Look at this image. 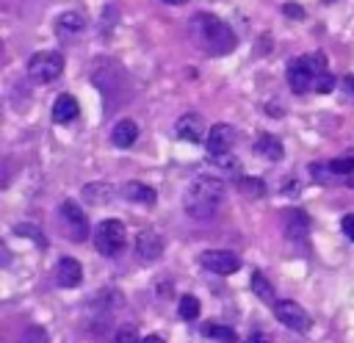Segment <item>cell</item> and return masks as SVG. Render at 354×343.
I'll return each instance as SVG.
<instances>
[{
    "instance_id": "obj_1",
    "label": "cell",
    "mask_w": 354,
    "mask_h": 343,
    "mask_svg": "<svg viewBox=\"0 0 354 343\" xmlns=\"http://www.w3.org/2000/svg\"><path fill=\"white\" fill-rule=\"evenodd\" d=\"M224 180L218 177H210V174H199L188 188H185V196H183V207L191 219L196 221H205V219H213L218 205L224 202Z\"/></svg>"
},
{
    "instance_id": "obj_2",
    "label": "cell",
    "mask_w": 354,
    "mask_h": 343,
    "mask_svg": "<svg viewBox=\"0 0 354 343\" xmlns=\"http://www.w3.org/2000/svg\"><path fill=\"white\" fill-rule=\"evenodd\" d=\"M188 28H191L194 41H196L202 50H207L210 55H227V53H232L235 44H238V39H235V33L230 30V25L221 22V19L213 17V14H194L191 22H188Z\"/></svg>"
},
{
    "instance_id": "obj_3",
    "label": "cell",
    "mask_w": 354,
    "mask_h": 343,
    "mask_svg": "<svg viewBox=\"0 0 354 343\" xmlns=\"http://www.w3.org/2000/svg\"><path fill=\"white\" fill-rule=\"evenodd\" d=\"M64 72V55L55 50H44V53H33L28 61V80L36 86H47L53 80H58Z\"/></svg>"
},
{
    "instance_id": "obj_4",
    "label": "cell",
    "mask_w": 354,
    "mask_h": 343,
    "mask_svg": "<svg viewBox=\"0 0 354 343\" xmlns=\"http://www.w3.org/2000/svg\"><path fill=\"white\" fill-rule=\"evenodd\" d=\"M91 238H94L97 252L105 254V257H116V254L127 246V230H124V224H122L119 219H105V221H100L97 230L91 232Z\"/></svg>"
},
{
    "instance_id": "obj_5",
    "label": "cell",
    "mask_w": 354,
    "mask_h": 343,
    "mask_svg": "<svg viewBox=\"0 0 354 343\" xmlns=\"http://www.w3.org/2000/svg\"><path fill=\"white\" fill-rule=\"evenodd\" d=\"M58 219L64 224V232L69 241L75 243H83L88 238V219H86V210L75 202V199H66L58 205Z\"/></svg>"
},
{
    "instance_id": "obj_6",
    "label": "cell",
    "mask_w": 354,
    "mask_h": 343,
    "mask_svg": "<svg viewBox=\"0 0 354 343\" xmlns=\"http://www.w3.org/2000/svg\"><path fill=\"white\" fill-rule=\"evenodd\" d=\"M199 266L207 268L210 274L227 277V274H235L241 268V257L235 252H227V249H207L199 254Z\"/></svg>"
},
{
    "instance_id": "obj_7",
    "label": "cell",
    "mask_w": 354,
    "mask_h": 343,
    "mask_svg": "<svg viewBox=\"0 0 354 343\" xmlns=\"http://www.w3.org/2000/svg\"><path fill=\"white\" fill-rule=\"evenodd\" d=\"M274 318H277L282 326L293 329V332H307V329H310V315H307V310H304L301 304L290 302V299H282V302L274 304Z\"/></svg>"
},
{
    "instance_id": "obj_8",
    "label": "cell",
    "mask_w": 354,
    "mask_h": 343,
    "mask_svg": "<svg viewBox=\"0 0 354 343\" xmlns=\"http://www.w3.org/2000/svg\"><path fill=\"white\" fill-rule=\"evenodd\" d=\"M285 77H288L290 91H296V94L310 91V89H313V83H315V75H313V69L304 64V58H301V55L288 61V66H285Z\"/></svg>"
},
{
    "instance_id": "obj_9",
    "label": "cell",
    "mask_w": 354,
    "mask_h": 343,
    "mask_svg": "<svg viewBox=\"0 0 354 343\" xmlns=\"http://www.w3.org/2000/svg\"><path fill=\"white\" fill-rule=\"evenodd\" d=\"M174 133L180 141H188V144H199V141H207V133H205V119L199 113H183L174 124Z\"/></svg>"
},
{
    "instance_id": "obj_10",
    "label": "cell",
    "mask_w": 354,
    "mask_h": 343,
    "mask_svg": "<svg viewBox=\"0 0 354 343\" xmlns=\"http://www.w3.org/2000/svg\"><path fill=\"white\" fill-rule=\"evenodd\" d=\"M136 254L141 263H155L163 257V238L155 230H141L136 235Z\"/></svg>"
},
{
    "instance_id": "obj_11",
    "label": "cell",
    "mask_w": 354,
    "mask_h": 343,
    "mask_svg": "<svg viewBox=\"0 0 354 343\" xmlns=\"http://www.w3.org/2000/svg\"><path fill=\"white\" fill-rule=\"evenodd\" d=\"M232 141H235V130L230 127V124H213L210 130H207V141H205V147H207V155L210 158H218V155H227L230 149H232Z\"/></svg>"
},
{
    "instance_id": "obj_12",
    "label": "cell",
    "mask_w": 354,
    "mask_h": 343,
    "mask_svg": "<svg viewBox=\"0 0 354 343\" xmlns=\"http://www.w3.org/2000/svg\"><path fill=\"white\" fill-rule=\"evenodd\" d=\"M83 30H86V17H83L80 11H64V14L55 17V33H58V39L72 41V39H77Z\"/></svg>"
},
{
    "instance_id": "obj_13",
    "label": "cell",
    "mask_w": 354,
    "mask_h": 343,
    "mask_svg": "<svg viewBox=\"0 0 354 343\" xmlns=\"http://www.w3.org/2000/svg\"><path fill=\"white\" fill-rule=\"evenodd\" d=\"M55 285L58 288H77L83 282V266L75 257H61L55 263Z\"/></svg>"
},
{
    "instance_id": "obj_14",
    "label": "cell",
    "mask_w": 354,
    "mask_h": 343,
    "mask_svg": "<svg viewBox=\"0 0 354 343\" xmlns=\"http://www.w3.org/2000/svg\"><path fill=\"white\" fill-rule=\"evenodd\" d=\"M77 113H80V105L72 94L64 91V94L55 97V102H53V122L55 124H69V122L77 119Z\"/></svg>"
},
{
    "instance_id": "obj_15",
    "label": "cell",
    "mask_w": 354,
    "mask_h": 343,
    "mask_svg": "<svg viewBox=\"0 0 354 343\" xmlns=\"http://www.w3.org/2000/svg\"><path fill=\"white\" fill-rule=\"evenodd\" d=\"M136 141H138V124H136V119H119L113 124V130H111V144L119 147V149H127Z\"/></svg>"
},
{
    "instance_id": "obj_16",
    "label": "cell",
    "mask_w": 354,
    "mask_h": 343,
    "mask_svg": "<svg viewBox=\"0 0 354 343\" xmlns=\"http://www.w3.org/2000/svg\"><path fill=\"white\" fill-rule=\"evenodd\" d=\"M122 196H124L127 202H136V205H155V199H158L155 188H149V185H144V183H136V180L122 185Z\"/></svg>"
},
{
    "instance_id": "obj_17",
    "label": "cell",
    "mask_w": 354,
    "mask_h": 343,
    "mask_svg": "<svg viewBox=\"0 0 354 343\" xmlns=\"http://www.w3.org/2000/svg\"><path fill=\"white\" fill-rule=\"evenodd\" d=\"M254 152H257L260 158H266V160H282V155H285L282 141H279L277 136H271V133H263V136L254 141Z\"/></svg>"
},
{
    "instance_id": "obj_18",
    "label": "cell",
    "mask_w": 354,
    "mask_h": 343,
    "mask_svg": "<svg viewBox=\"0 0 354 343\" xmlns=\"http://www.w3.org/2000/svg\"><path fill=\"white\" fill-rule=\"evenodd\" d=\"M307 230H310V219L304 216V210L293 207V210L288 213V221H285V235H288L290 241H304Z\"/></svg>"
},
{
    "instance_id": "obj_19",
    "label": "cell",
    "mask_w": 354,
    "mask_h": 343,
    "mask_svg": "<svg viewBox=\"0 0 354 343\" xmlns=\"http://www.w3.org/2000/svg\"><path fill=\"white\" fill-rule=\"evenodd\" d=\"M252 290H254V296L260 299V302H266V304H277V293H274V285L266 279V274L263 271H254L252 274Z\"/></svg>"
},
{
    "instance_id": "obj_20",
    "label": "cell",
    "mask_w": 354,
    "mask_h": 343,
    "mask_svg": "<svg viewBox=\"0 0 354 343\" xmlns=\"http://www.w3.org/2000/svg\"><path fill=\"white\" fill-rule=\"evenodd\" d=\"M199 299L196 296H191V293H185V296H180V302H177V313H180V318L183 321H196L199 318Z\"/></svg>"
},
{
    "instance_id": "obj_21",
    "label": "cell",
    "mask_w": 354,
    "mask_h": 343,
    "mask_svg": "<svg viewBox=\"0 0 354 343\" xmlns=\"http://www.w3.org/2000/svg\"><path fill=\"white\" fill-rule=\"evenodd\" d=\"M202 332H205L207 337H213L216 343H238V335H235V329H230V326H221V324H205V326H202Z\"/></svg>"
},
{
    "instance_id": "obj_22",
    "label": "cell",
    "mask_w": 354,
    "mask_h": 343,
    "mask_svg": "<svg viewBox=\"0 0 354 343\" xmlns=\"http://www.w3.org/2000/svg\"><path fill=\"white\" fill-rule=\"evenodd\" d=\"M329 169L335 172V177H346V174H354V149L337 155L335 160H329Z\"/></svg>"
},
{
    "instance_id": "obj_23",
    "label": "cell",
    "mask_w": 354,
    "mask_h": 343,
    "mask_svg": "<svg viewBox=\"0 0 354 343\" xmlns=\"http://www.w3.org/2000/svg\"><path fill=\"white\" fill-rule=\"evenodd\" d=\"M238 188H241V194L249 196V199H260V196L266 194V183H263L260 177H243V180L238 183Z\"/></svg>"
},
{
    "instance_id": "obj_24",
    "label": "cell",
    "mask_w": 354,
    "mask_h": 343,
    "mask_svg": "<svg viewBox=\"0 0 354 343\" xmlns=\"http://www.w3.org/2000/svg\"><path fill=\"white\" fill-rule=\"evenodd\" d=\"M14 232H17V235H25V238H30V241H36V246H41V249L47 246V235H44L36 224H30V221L17 224V227H14Z\"/></svg>"
},
{
    "instance_id": "obj_25",
    "label": "cell",
    "mask_w": 354,
    "mask_h": 343,
    "mask_svg": "<svg viewBox=\"0 0 354 343\" xmlns=\"http://www.w3.org/2000/svg\"><path fill=\"white\" fill-rule=\"evenodd\" d=\"M17 343H50V337H47L44 326H28Z\"/></svg>"
},
{
    "instance_id": "obj_26",
    "label": "cell",
    "mask_w": 354,
    "mask_h": 343,
    "mask_svg": "<svg viewBox=\"0 0 354 343\" xmlns=\"http://www.w3.org/2000/svg\"><path fill=\"white\" fill-rule=\"evenodd\" d=\"M310 177H313L315 183H329V180L335 177V172L329 169V163H313V166H310Z\"/></svg>"
},
{
    "instance_id": "obj_27",
    "label": "cell",
    "mask_w": 354,
    "mask_h": 343,
    "mask_svg": "<svg viewBox=\"0 0 354 343\" xmlns=\"http://www.w3.org/2000/svg\"><path fill=\"white\" fill-rule=\"evenodd\" d=\"M113 343H141L136 326H119L116 335H113Z\"/></svg>"
},
{
    "instance_id": "obj_28",
    "label": "cell",
    "mask_w": 354,
    "mask_h": 343,
    "mask_svg": "<svg viewBox=\"0 0 354 343\" xmlns=\"http://www.w3.org/2000/svg\"><path fill=\"white\" fill-rule=\"evenodd\" d=\"M332 89H335V77H332L329 72L318 75V77H315V83H313V91H321V94H329Z\"/></svg>"
},
{
    "instance_id": "obj_29",
    "label": "cell",
    "mask_w": 354,
    "mask_h": 343,
    "mask_svg": "<svg viewBox=\"0 0 354 343\" xmlns=\"http://www.w3.org/2000/svg\"><path fill=\"white\" fill-rule=\"evenodd\" d=\"M340 230H343V235H346L348 241H354V213H346V216L340 219Z\"/></svg>"
},
{
    "instance_id": "obj_30",
    "label": "cell",
    "mask_w": 354,
    "mask_h": 343,
    "mask_svg": "<svg viewBox=\"0 0 354 343\" xmlns=\"http://www.w3.org/2000/svg\"><path fill=\"white\" fill-rule=\"evenodd\" d=\"M282 11H285V17H293V19H301V17H304V11H301L296 3H285Z\"/></svg>"
},
{
    "instance_id": "obj_31",
    "label": "cell",
    "mask_w": 354,
    "mask_h": 343,
    "mask_svg": "<svg viewBox=\"0 0 354 343\" xmlns=\"http://www.w3.org/2000/svg\"><path fill=\"white\" fill-rule=\"evenodd\" d=\"M246 343H271V337L263 335V332H252V335L246 337Z\"/></svg>"
},
{
    "instance_id": "obj_32",
    "label": "cell",
    "mask_w": 354,
    "mask_h": 343,
    "mask_svg": "<svg viewBox=\"0 0 354 343\" xmlns=\"http://www.w3.org/2000/svg\"><path fill=\"white\" fill-rule=\"evenodd\" d=\"M141 343H163V337H160V335H147Z\"/></svg>"
},
{
    "instance_id": "obj_33",
    "label": "cell",
    "mask_w": 354,
    "mask_h": 343,
    "mask_svg": "<svg viewBox=\"0 0 354 343\" xmlns=\"http://www.w3.org/2000/svg\"><path fill=\"white\" fill-rule=\"evenodd\" d=\"M346 91H348V94H351V97H354V75H351V77H348V80H346Z\"/></svg>"
},
{
    "instance_id": "obj_34",
    "label": "cell",
    "mask_w": 354,
    "mask_h": 343,
    "mask_svg": "<svg viewBox=\"0 0 354 343\" xmlns=\"http://www.w3.org/2000/svg\"><path fill=\"white\" fill-rule=\"evenodd\" d=\"M166 3H185V0H166Z\"/></svg>"
},
{
    "instance_id": "obj_35",
    "label": "cell",
    "mask_w": 354,
    "mask_h": 343,
    "mask_svg": "<svg viewBox=\"0 0 354 343\" xmlns=\"http://www.w3.org/2000/svg\"><path fill=\"white\" fill-rule=\"evenodd\" d=\"M351 185H354V174H351Z\"/></svg>"
}]
</instances>
